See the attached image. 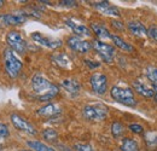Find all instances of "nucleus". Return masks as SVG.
I'll list each match as a JSON object with an SVG mask.
<instances>
[{"instance_id": "412c9836", "label": "nucleus", "mask_w": 157, "mask_h": 151, "mask_svg": "<svg viewBox=\"0 0 157 151\" xmlns=\"http://www.w3.org/2000/svg\"><path fill=\"white\" fill-rule=\"evenodd\" d=\"M144 139H145L146 146H147L150 150H152V151L157 150V132L150 131V132L145 133Z\"/></svg>"}, {"instance_id": "4468645a", "label": "nucleus", "mask_w": 157, "mask_h": 151, "mask_svg": "<svg viewBox=\"0 0 157 151\" xmlns=\"http://www.w3.org/2000/svg\"><path fill=\"white\" fill-rule=\"evenodd\" d=\"M94 9L98 10L99 12L108 15V16H114V17H118L120 16V10L116 6L109 4V1H98L96 4H93Z\"/></svg>"}, {"instance_id": "c756f323", "label": "nucleus", "mask_w": 157, "mask_h": 151, "mask_svg": "<svg viewBox=\"0 0 157 151\" xmlns=\"http://www.w3.org/2000/svg\"><path fill=\"white\" fill-rule=\"evenodd\" d=\"M147 35L152 39L154 41H157V27L156 25H151L147 29Z\"/></svg>"}, {"instance_id": "c9c22d12", "label": "nucleus", "mask_w": 157, "mask_h": 151, "mask_svg": "<svg viewBox=\"0 0 157 151\" xmlns=\"http://www.w3.org/2000/svg\"><path fill=\"white\" fill-rule=\"evenodd\" d=\"M24 151H32V150H24Z\"/></svg>"}, {"instance_id": "1a4fd4ad", "label": "nucleus", "mask_w": 157, "mask_h": 151, "mask_svg": "<svg viewBox=\"0 0 157 151\" xmlns=\"http://www.w3.org/2000/svg\"><path fill=\"white\" fill-rule=\"evenodd\" d=\"M67 44L73 51H75L78 53H87L92 48V44L90 41H86V40L75 37V35L69 37L67 39Z\"/></svg>"}, {"instance_id": "dca6fc26", "label": "nucleus", "mask_w": 157, "mask_h": 151, "mask_svg": "<svg viewBox=\"0 0 157 151\" xmlns=\"http://www.w3.org/2000/svg\"><path fill=\"white\" fill-rule=\"evenodd\" d=\"M127 27H128V30L131 32V34L134 37H146L147 35V29L139 21H129Z\"/></svg>"}, {"instance_id": "f3484780", "label": "nucleus", "mask_w": 157, "mask_h": 151, "mask_svg": "<svg viewBox=\"0 0 157 151\" xmlns=\"http://www.w3.org/2000/svg\"><path fill=\"white\" fill-rule=\"evenodd\" d=\"M62 113L60 108H59L57 104H46L44 106H41L39 110H38V115L42 116V117H53V116H57Z\"/></svg>"}, {"instance_id": "0eeeda50", "label": "nucleus", "mask_w": 157, "mask_h": 151, "mask_svg": "<svg viewBox=\"0 0 157 151\" xmlns=\"http://www.w3.org/2000/svg\"><path fill=\"white\" fill-rule=\"evenodd\" d=\"M27 14L25 11H16L13 14H6V15H0V27H12V25H18L27 21Z\"/></svg>"}, {"instance_id": "7ed1b4c3", "label": "nucleus", "mask_w": 157, "mask_h": 151, "mask_svg": "<svg viewBox=\"0 0 157 151\" xmlns=\"http://www.w3.org/2000/svg\"><path fill=\"white\" fill-rule=\"evenodd\" d=\"M110 95L116 102L123 104V105H127V106H136L137 105V100H136L134 93L128 87L113 86L111 90H110Z\"/></svg>"}, {"instance_id": "f03ea898", "label": "nucleus", "mask_w": 157, "mask_h": 151, "mask_svg": "<svg viewBox=\"0 0 157 151\" xmlns=\"http://www.w3.org/2000/svg\"><path fill=\"white\" fill-rule=\"evenodd\" d=\"M2 57H4V65H5L6 74L10 76L11 79H16L17 76L20 75L21 70L23 68L22 60L10 48H5L4 50Z\"/></svg>"}, {"instance_id": "6e6552de", "label": "nucleus", "mask_w": 157, "mask_h": 151, "mask_svg": "<svg viewBox=\"0 0 157 151\" xmlns=\"http://www.w3.org/2000/svg\"><path fill=\"white\" fill-rule=\"evenodd\" d=\"M92 91L96 95H104L108 91V77L103 73H94L90 79Z\"/></svg>"}, {"instance_id": "423d86ee", "label": "nucleus", "mask_w": 157, "mask_h": 151, "mask_svg": "<svg viewBox=\"0 0 157 151\" xmlns=\"http://www.w3.org/2000/svg\"><path fill=\"white\" fill-rule=\"evenodd\" d=\"M92 47L94 48V51L98 53V56L105 62V63H111L115 58V47L106 44V42H103L100 40H94L92 42Z\"/></svg>"}, {"instance_id": "aec40b11", "label": "nucleus", "mask_w": 157, "mask_h": 151, "mask_svg": "<svg viewBox=\"0 0 157 151\" xmlns=\"http://www.w3.org/2000/svg\"><path fill=\"white\" fill-rule=\"evenodd\" d=\"M111 40H113V42L115 44V46H117L118 48L122 50V51H126V52H133V51H134V47H133L131 44L126 42L123 39L117 37V35H113V34H111Z\"/></svg>"}, {"instance_id": "bb28decb", "label": "nucleus", "mask_w": 157, "mask_h": 151, "mask_svg": "<svg viewBox=\"0 0 157 151\" xmlns=\"http://www.w3.org/2000/svg\"><path fill=\"white\" fill-rule=\"evenodd\" d=\"M74 150L75 151H94L93 150V148H92L90 144H85V143H78V144H75Z\"/></svg>"}, {"instance_id": "b1692460", "label": "nucleus", "mask_w": 157, "mask_h": 151, "mask_svg": "<svg viewBox=\"0 0 157 151\" xmlns=\"http://www.w3.org/2000/svg\"><path fill=\"white\" fill-rule=\"evenodd\" d=\"M42 138H44L46 141L55 143V141H57V139H58V133H57L56 130H53V128H46V130L42 132Z\"/></svg>"}, {"instance_id": "cd10ccee", "label": "nucleus", "mask_w": 157, "mask_h": 151, "mask_svg": "<svg viewBox=\"0 0 157 151\" xmlns=\"http://www.w3.org/2000/svg\"><path fill=\"white\" fill-rule=\"evenodd\" d=\"M10 135V131H9V127L4 123H0V138L4 139V138H7Z\"/></svg>"}, {"instance_id": "a878e982", "label": "nucleus", "mask_w": 157, "mask_h": 151, "mask_svg": "<svg viewBox=\"0 0 157 151\" xmlns=\"http://www.w3.org/2000/svg\"><path fill=\"white\" fill-rule=\"evenodd\" d=\"M123 132H124V127L121 122H114L111 125V133L115 138H120L123 134Z\"/></svg>"}, {"instance_id": "ddd939ff", "label": "nucleus", "mask_w": 157, "mask_h": 151, "mask_svg": "<svg viewBox=\"0 0 157 151\" xmlns=\"http://www.w3.org/2000/svg\"><path fill=\"white\" fill-rule=\"evenodd\" d=\"M65 24L75 33V37L78 38H90L92 35V32L90 28H87L86 25L83 24H80L78 22L73 21V19H65Z\"/></svg>"}, {"instance_id": "473e14b6", "label": "nucleus", "mask_w": 157, "mask_h": 151, "mask_svg": "<svg viewBox=\"0 0 157 151\" xmlns=\"http://www.w3.org/2000/svg\"><path fill=\"white\" fill-rule=\"evenodd\" d=\"M113 25H114L115 28H117V29H122V28H123L122 23H121V22H118V21H113Z\"/></svg>"}, {"instance_id": "2eb2a0df", "label": "nucleus", "mask_w": 157, "mask_h": 151, "mask_svg": "<svg viewBox=\"0 0 157 151\" xmlns=\"http://www.w3.org/2000/svg\"><path fill=\"white\" fill-rule=\"evenodd\" d=\"M62 87L71 95H78L81 91V83L75 79H64L62 81Z\"/></svg>"}, {"instance_id": "6ab92c4d", "label": "nucleus", "mask_w": 157, "mask_h": 151, "mask_svg": "<svg viewBox=\"0 0 157 151\" xmlns=\"http://www.w3.org/2000/svg\"><path fill=\"white\" fill-rule=\"evenodd\" d=\"M91 28L93 30V33L98 37L100 40H108V39H111V34L110 32L103 25V24H99V23H92L91 24Z\"/></svg>"}, {"instance_id": "7c9ffc66", "label": "nucleus", "mask_w": 157, "mask_h": 151, "mask_svg": "<svg viewBox=\"0 0 157 151\" xmlns=\"http://www.w3.org/2000/svg\"><path fill=\"white\" fill-rule=\"evenodd\" d=\"M59 5L65 6V7H75V6H78V2L73 1V0H63V1H59Z\"/></svg>"}, {"instance_id": "4be33fe9", "label": "nucleus", "mask_w": 157, "mask_h": 151, "mask_svg": "<svg viewBox=\"0 0 157 151\" xmlns=\"http://www.w3.org/2000/svg\"><path fill=\"white\" fill-rule=\"evenodd\" d=\"M121 151H139V144L137 140L131 138H124L121 143Z\"/></svg>"}, {"instance_id": "9b49d317", "label": "nucleus", "mask_w": 157, "mask_h": 151, "mask_svg": "<svg viewBox=\"0 0 157 151\" xmlns=\"http://www.w3.org/2000/svg\"><path fill=\"white\" fill-rule=\"evenodd\" d=\"M133 88L138 95L145 98H154L155 95V87L149 82V81H144L143 79H137L133 82Z\"/></svg>"}, {"instance_id": "f8f14e48", "label": "nucleus", "mask_w": 157, "mask_h": 151, "mask_svg": "<svg viewBox=\"0 0 157 151\" xmlns=\"http://www.w3.org/2000/svg\"><path fill=\"white\" fill-rule=\"evenodd\" d=\"M32 39H33L35 42H38V44L45 46V47H47V48H51V50L59 48V47L62 46V44H63L59 39H53V38L45 37V35H42L39 32H34V33L32 34Z\"/></svg>"}, {"instance_id": "5701e85b", "label": "nucleus", "mask_w": 157, "mask_h": 151, "mask_svg": "<svg viewBox=\"0 0 157 151\" xmlns=\"http://www.w3.org/2000/svg\"><path fill=\"white\" fill-rule=\"evenodd\" d=\"M27 144L34 151H56L53 148H51V146H48L41 141H38V140H29Z\"/></svg>"}, {"instance_id": "a211bd4d", "label": "nucleus", "mask_w": 157, "mask_h": 151, "mask_svg": "<svg viewBox=\"0 0 157 151\" xmlns=\"http://www.w3.org/2000/svg\"><path fill=\"white\" fill-rule=\"evenodd\" d=\"M51 58H52V60H53L57 65H59L60 68H70L71 64H73L70 57L68 56L67 53H63V52H56V53L52 55Z\"/></svg>"}, {"instance_id": "f257e3e1", "label": "nucleus", "mask_w": 157, "mask_h": 151, "mask_svg": "<svg viewBox=\"0 0 157 151\" xmlns=\"http://www.w3.org/2000/svg\"><path fill=\"white\" fill-rule=\"evenodd\" d=\"M32 88L34 93L38 95L41 102H48L58 95V87L51 83L46 77L41 74H35L32 77Z\"/></svg>"}, {"instance_id": "393cba45", "label": "nucleus", "mask_w": 157, "mask_h": 151, "mask_svg": "<svg viewBox=\"0 0 157 151\" xmlns=\"http://www.w3.org/2000/svg\"><path fill=\"white\" fill-rule=\"evenodd\" d=\"M146 77L149 82L155 87V90H157V68L149 67L146 70Z\"/></svg>"}, {"instance_id": "20e7f679", "label": "nucleus", "mask_w": 157, "mask_h": 151, "mask_svg": "<svg viewBox=\"0 0 157 151\" xmlns=\"http://www.w3.org/2000/svg\"><path fill=\"white\" fill-rule=\"evenodd\" d=\"M82 116L88 121H103L108 116V108L104 104H88L82 109Z\"/></svg>"}, {"instance_id": "72a5a7b5", "label": "nucleus", "mask_w": 157, "mask_h": 151, "mask_svg": "<svg viewBox=\"0 0 157 151\" xmlns=\"http://www.w3.org/2000/svg\"><path fill=\"white\" fill-rule=\"evenodd\" d=\"M154 99H155V102L157 103V90L155 91V95H154Z\"/></svg>"}, {"instance_id": "39448f33", "label": "nucleus", "mask_w": 157, "mask_h": 151, "mask_svg": "<svg viewBox=\"0 0 157 151\" xmlns=\"http://www.w3.org/2000/svg\"><path fill=\"white\" fill-rule=\"evenodd\" d=\"M6 42L10 46V50L15 53L23 55L27 51V42L17 30H10L6 34Z\"/></svg>"}, {"instance_id": "2f4dec72", "label": "nucleus", "mask_w": 157, "mask_h": 151, "mask_svg": "<svg viewBox=\"0 0 157 151\" xmlns=\"http://www.w3.org/2000/svg\"><path fill=\"white\" fill-rule=\"evenodd\" d=\"M85 63L91 68V69H94V68H98L99 65H100V63L98 62H92L91 59H85Z\"/></svg>"}, {"instance_id": "9d476101", "label": "nucleus", "mask_w": 157, "mask_h": 151, "mask_svg": "<svg viewBox=\"0 0 157 151\" xmlns=\"http://www.w3.org/2000/svg\"><path fill=\"white\" fill-rule=\"evenodd\" d=\"M10 120H11V123L15 126V128L20 130L22 132L28 133V134H32V135H35V134H36L35 127H34L29 121H27L24 117H22L21 115L12 114V115L10 116Z\"/></svg>"}, {"instance_id": "f704fd0d", "label": "nucleus", "mask_w": 157, "mask_h": 151, "mask_svg": "<svg viewBox=\"0 0 157 151\" xmlns=\"http://www.w3.org/2000/svg\"><path fill=\"white\" fill-rule=\"evenodd\" d=\"M2 5H4V1H2V0H0V7H1Z\"/></svg>"}, {"instance_id": "c85d7f7f", "label": "nucleus", "mask_w": 157, "mask_h": 151, "mask_svg": "<svg viewBox=\"0 0 157 151\" xmlns=\"http://www.w3.org/2000/svg\"><path fill=\"white\" fill-rule=\"evenodd\" d=\"M128 128L133 133H138V134H139V133H143V131H144L143 126L139 125V123H131V125L128 126Z\"/></svg>"}]
</instances>
